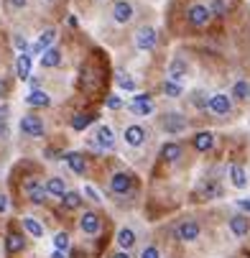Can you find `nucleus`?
Instances as JSON below:
<instances>
[{"label": "nucleus", "instance_id": "obj_1", "mask_svg": "<svg viewBox=\"0 0 250 258\" xmlns=\"http://www.w3.org/2000/svg\"><path fill=\"white\" fill-rule=\"evenodd\" d=\"M21 130H23L26 136L39 138V136H43V123L36 115H23V118H21Z\"/></svg>", "mask_w": 250, "mask_h": 258}, {"label": "nucleus", "instance_id": "obj_2", "mask_svg": "<svg viewBox=\"0 0 250 258\" xmlns=\"http://www.w3.org/2000/svg\"><path fill=\"white\" fill-rule=\"evenodd\" d=\"M110 189H112L115 194H128L130 189H133V176L125 174V172L115 174V176L110 179Z\"/></svg>", "mask_w": 250, "mask_h": 258}, {"label": "nucleus", "instance_id": "obj_3", "mask_svg": "<svg viewBox=\"0 0 250 258\" xmlns=\"http://www.w3.org/2000/svg\"><path fill=\"white\" fill-rule=\"evenodd\" d=\"M209 8L207 5H191L189 8V23L191 26H197V28H202V26H207V21H209Z\"/></svg>", "mask_w": 250, "mask_h": 258}, {"label": "nucleus", "instance_id": "obj_4", "mask_svg": "<svg viewBox=\"0 0 250 258\" xmlns=\"http://www.w3.org/2000/svg\"><path fill=\"white\" fill-rule=\"evenodd\" d=\"M135 46H138L141 51H151L156 46V31L153 28H141L138 33H135Z\"/></svg>", "mask_w": 250, "mask_h": 258}, {"label": "nucleus", "instance_id": "obj_5", "mask_svg": "<svg viewBox=\"0 0 250 258\" xmlns=\"http://www.w3.org/2000/svg\"><path fill=\"white\" fill-rule=\"evenodd\" d=\"M176 235H179V240H184V243L197 240V238H199V225H197L194 220H184V222L176 228Z\"/></svg>", "mask_w": 250, "mask_h": 258}, {"label": "nucleus", "instance_id": "obj_6", "mask_svg": "<svg viewBox=\"0 0 250 258\" xmlns=\"http://www.w3.org/2000/svg\"><path fill=\"white\" fill-rule=\"evenodd\" d=\"M100 225H102L100 215H95V212H84L82 220H79V228H82V233H87V235H97Z\"/></svg>", "mask_w": 250, "mask_h": 258}, {"label": "nucleus", "instance_id": "obj_7", "mask_svg": "<svg viewBox=\"0 0 250 258\" xmlns=\"http://www.w3.org/2000/svg\"><path fill=\"white\" fill-rule=\"evenodd\" d=\"M130 110H133L135 115H148V113H153V100L148 95H135Z\"/></svg>", "mask_w": 250, "mask_h": 258}, {"label": "nucleus", "instance_id": "obj_8", "mask_svg": "<svg viewBox=\"0 0 250 258\" xmlns=\"http://www.w3.org/2000/svg\"><path fill=\"white\" fill-rule=\"evenodd\" d=\"M112 16H115L118 23H128V21L133 18V5L128 3V0H118L115 8H112Z\"/></svg>", "mask_w": 250, "mask_h": 258}, {"label": "nucleus", "instance_id": "obj_9", "mask_svg": "<svg viewBox=\"0 0 250 258\" xmlns=\"http://www.w3.org/2000/svg\"><path fill=\"white\" fill-rule=\"evenodd\" d=\"M230 97H227V95H212L209 97V110H212V113H217V115H227V113H230Z\"/></svg>", "mask_w": 250, "mask_h": 258}, {"label": "nucleus", "instance_id": "obj_10", "mask_svg": "<svg viewBox=\"0 0 250 258\" xmlns=\"http://www.w3.org/2000/svg\"><path fill=\"white\" fill-rule=\"evenodd\" d=\"M26 192H28V199L33 202V205H41V202L46 199V189H43L36 179H28L26 182Z\"/></svg>", "mask_w": 250, "mask_h": 258}, {"label": "nucleus", "instance_id": "obj_11", "mask_svg": "<svg viewBox=\"0 0 250 258\" xmlns=\"http://www.w3.org/2000/svg\"><path fill=\"white\" fill-rule=\"evenodd\" d=\"M184 128H187V120L181 118V115L171 113V115L164 118V130H166V133H181Z\"/></svg>", "mask_w": 250, "mask_h": 258}, {"label": "nucleus", "instance_id": "obj_12", "mask_svg": "<svg viewBox=\"0 0 250 258\" xmlns=\"http://www.w3.org/2000/svg\"><path fill=\"white\" fill-rule=\"evenodd\" d=\"M230 230L243 238V235H248V230H250V220H248L245 215H235V217L230 220Z\"/></svg>", "mask_w": 250, "mask_h": 258}, {"label": "nucleus", "instance_id": "obj_13", "mask_svg": "<svg viewBox=\"0 0 250 258\" xmlns=\"http://www.w3.org/2000/svg\"><path fill=\"white\" fill-rule=\"evenodd\" d=\"M146 138V133L141 126H130V128H125V143H130V146H141Z\"/></svg>", "mask_w": 250, "mask_h": 258}, {"label": "nucleus", "instance_id": "obj_14", "mask_svg": "<svg viewBox=\"0 0 250 258\" xmlns=\"http://www.w3.org/2000/svg\"><path fill=\"white\" fill-rule=\"evenodd\" d=\"M64 159H66V164L72 166V172H74V174H84L87 164H84V156H82V153H74V151H72V153H66Z\"/></svg>", "mask_w": 250, "mask_h": 258}, {"label": "nucleus", "instance_id": "obj_15", "mask_svg": "<svg viewBox=\"0 0 250 258\" xmlns=\"http://www.w3.org/2000/svg\"><path fill=\"white\" fill-rule=\"evenodd\" d=\"M168 77L174 80V85H176V82H181V80L187 77V64L181 62V59H174V62H171V66H168Z\"/></svg>", "mask_w": 250, "mask_h": 258}, {"label": "nucleus", "instance_id": "obj_16", "mask_svg": "<svg viewBox=\"0 0 250 258\" xmlns=\"http://www.w3.org/2000/svg\"><path fill=\"white\" fill-rule=\"evenodd\" d=\"M23 245H26V240H23V235H18V233H10L5 238L8 253H21V251H23Z\"/></svg>", "mask_w": 250, "mask_h": 258}, {"label": "nucleus", "instance_id": "obj_17", "mask_svg": "<svg viewBox=\"0 0 250 258\" xmlns=\"http://www.w3.org/2000/svg\"><path fill=\"white\" fill-rule=\"evenodd\" d=\"M26 103H28V105H33V108H46V105L51 103V100H49V95L43 92V89H33V92L26 97Z\"/></svg>", "mask_w": 250, "mask_h": 258}, {"label": "nucleus", "instance_id": "obj_18", "mask_svg": "<svg viewBox=\"0 0 250 258\" xmlns=\"http://www.w3.org/2000/svg\"><path fill=\"white\" fill-rule=\"evenodd\" d=\"M97 143L102 146V149H112V146H115V136H112V130L107 128V126H102L100 130H97Z\"/></svg>", "mask_w": 250, "mask_h": 258}, {"label": "nucleus", "instance_id": "obj_19", "mask_svg": "<svg viewBox=\"0 0 250 258\" xmlns=\"http://www.w3.org/2000/svg\"><path fill=\"white\" fill-rule=\"evenodd\" d=\"M95 120H97L95 113H79V115L72 118V128H74V130H84L89 123H95Z\"/></svg>", "mask_w": 250, "mask_h": 258}, {"label": "nucleus", "instance_id": "obj_20", "mask_svg": "<svg viewBox=\"0 0 250 258\" xmlns=\"http://www.w3.org/2000/svg\"><path fill=\"white\" fill-rule=\"evenodd\" d=\"M212 143H214V136H212L209 130L207 133H197V136H194V149L197 151H209Z\"/></svg>", "mask_w": 250, "mask_h": 258}, {"label": "nucleus", "instance_id": "obj_21", "mask_svg": "<svg viewBox=\"0 0 250 258\" xmlns=\"http://www.w3.org/2000/svg\"><path fill=\"white\" fill-rule=\"evenodd\" d=\"M54 39H56V31H54V28H46V31L41 33L39 43H36V46H33V54H39V51H43V49H49Z\"/></svg>", "mask_w": 250, "mask_h": 258}, {"label": "nucleus", "instance_id": "obj_22", "mask_svg": "<svg viewBox=\"0 0 250 258\" xmlns=\"http://www.w3.org/2000/svg\"><path fill=\"white\" fill-rule=\"evenodd\" d=\"M64 179H59V176H51L49 182H46V194H54V197H64Z\"/></svg>", "mask_w": 250, "mask_h": 258}, {"label": "nucleus", "instance_id": "obj_23", "mask_svg": "<svg viewBox=\"0 0 250 258\" xmlns=\"http://www.w3.org/2000/svg\"><path fill=\"white\" fill-rule=\"evenodd\" d=\"M161 156H164L166 161H179L181 159V146L179 143H164Z\"/></svg>", "mask_w": 250, "mask_h": 258}, {"label": "nucleus", "instance_id": "obj_24", "mask_svg": "<svg viewBox=\"0 0 250 258\" xmlns=\"http://www.w3.org/2000/svg\"><path fill=\"white\" fill-rule=\"evenodd\" d=\"M16 69H18L21 80H28V77H31V57H28V54H21V57H18Z\"/></svg>", "mask_w": 250, "mask_h": 258}, {"label": "nucleus", "instance_id": "obj_25", "mask_svg": "<svg viewBox=\"0 0 250 258\" xmlns=\"http://www.w3.org/2000/svg\"><path fill=\"white\" fill-rule=\"evenodd\" d=\"M118 243H120V248H133V243H135V233L130 230V228H123L120 233H118Z\"/></svg>", "mask_w": 250, "mask_h": 258}, {"label": "nucleus", "instance_id": "obj_26", "mask_svg": "<svg viewBox=\"0 0 250 258\" xmlns=\"http://www.w3.org/2000/svg\"><path fill=\"white\" fill-rule=\"evenodd\" d=\"M59 62H62L59 49H46V51H43V57H41V64L43 66H56Z\"/></svg>", "mask_w": 250, "mask_h": 258}, {"label": "nucleus", "instance_id": "obj_27", "mask_svg": "<svg viewBox=\"0 0 250 258\" xmlns=\"http://www.w3.org/2000/svg\"><path fill=\"white\" fill-rule=\"evenodd\" d=\"M23 228L33 235V238H41V235H43V225L39 220H33V217H23Z\"/></svg>", "mask_w": 250, "mask_h": 258}, {"label": "nucleus", "instance_id": "obj_28", "mask_svg": "<svg viewBox=\"0 0 250 258\" xmlns=\"http://www.w3.org/2000/svg\"><path fill=\"white\" fill-rule=\"evenodd\" d=\"M230 176H232V184L237 187V189H243L245 184H248V179H245V172H243V166H232V169H230Z\"/></svg>", "mask_w": 250, "mask_h": 258}, {"label": "nucleus", "instance_id": "obj_29", "mask_svg": "<svg viewBox=\"0 0 250 258\" xmlns=\"http://www.w3.org/2000/svg\"><path fill=\"white\" fill-rule=\"evenodd\" d=\"M62 202H64V207H66V210H77L79 205H82V197H79L77 192H64Z\"/></svg>", "mask_w": 250, "mask_h": 258}, {"label": "nucleus", "instance_id": "obj_30", "mask_svg": "<svg viewBox=\"0 0 250 258\" xmlns=\"http://www.w3.org/2000/svg\"><path fill=\"white\" fill-rule=\"evenodd\" d=\"M232 95H235V97H240V100H248V97H250V82L240 80V82L232 87Z\"/></svg>", "mask_w": 250, "mask_h": 258}, {"label": "nucleus", "instance_id": "obj_31", "mask_svg": "<svg viewBox=\"0 0 250 258\" xmlns=\"http://www.w3.org/2000/svg\"><path fill=\"white\" fill-rule=\"evenodd\" d=\"M54 245H56V251H66V248H69V235H66V233H56L54 235Z\"/></svg>", "mask_w": 250, "mask_h": 258}, {"label": "nucleus", "instance_id": "obj_32", "mask_svg": "<svg viewBox=\"0 0 250 258\" xmlns=\"http://www.w3.org/2000/svg\"><path fill=\"white\" fill-rule=\"evenodd\" d=\"M209 13H214V16H225V13H227V5H225V0H212V8H209Z\"/></svg>", "mask_w": 250, "mask_h": 258}, {"label": "nucleus", "instance_id": "obj_33", "mask_svg": "<svg viewBox=\"0 0 250 258\" xmlns=\"http://www.w3.org/2000/svg\"><path fill=\"white\" fill-rule=\"evenodd\" d=\"M164 92L171 95V97H179V95H181V87L174 85V82H164Z\"/></svg>", "mask_w": 250, "mask_h": 258}, {"label": "nucleus", "instance_id": "obj_34", "mask_svg": "<svg viewBox=\"0 0 250 258\" xmlns=\"http://www.w3.org/2000/svg\"><path fill=\"white\" fill-rule=\"evenodd\" d=\"M118 85H120V87H125V89H135V82L130 80L128 74H118Z\"/></svg>", "mask_w": 250, "mask_h": 258}, {"label": "nucleus", "instance_id": "obj_35", "mask_svg": "<svg viewBox=\"0 0 250 258\" xmlns=\"http://www.w3.org/2000/svg\"><path fill=\"white\" fill-rule=\"evenodd\" d=\"M107 108H110V110H120V108H123V100H120L118 95H110V97H107Z\"/></svg>", "mask_w": 250, "mask_h": 258}, {"label": "nucleus", "instance_id": "obj_36", "mask_svg": "<svg viewBox=\"0 0 250 258\" xmlns=\"http://www.w3.org/2000/svg\"><path fill=\"white\" fill-rule=\"evenodd\" d=\"M141 258H161V256H158V248H156V245H148V248H143Z\"/></svg>", "mask_w": 250, "mask_h": 258}, {"label": "nucleus", "instance_id": "obj_37", "mask_svg": "<svg viewBox=\"0 0 250 258\" xmlns=\"http://www.w3.org/2000/svg\"><path fill=\"white\" fill-rule=\"evenodd\" d=\"M84 194H87L89 199H92V202H102V199H100V194L95 192V189H92V187H84Z\"/></svg>", "mask_w": 250, "mask_h": 258}, {"label": "nucleus", "instance_id": "obj_38", "mask_svg": "<svg viewBox=\"0 0 250 258\" xmlns=\"http://www.w3.org/2000/svg\"><path fill=\"white\" fill-rule=\"evenodd\" d=\"M16 46H18L21 51H26V46H28V43H26V39H21V36H16Z\"/></svg>", "mask_w": 250, "mask_h": 258}, {"label": "nucleus", "instance_id": "obj_39", "mask_svg": "<svg viewBox=\"0 0 250 258\" xmlns=\"http://www.w3.org/2000/svg\"><path fill=\"white\" fill-rule=\"evenodd\" d=\"M237 205H240V210H245L248 215H250V199H240V202H237Z\"/></svg>", "mask_w": 250, "mask_h": 258}, {"label": "nucleus", "instance_id": "obj_40", "mask_svg": "<svg viewBox=\"0 0 250 258\" xmlns=\"http://www.w3.org/2000/svg\"><path fill=\"white\" fill-rule=\"evenodd\" d=\"M5 207H8V197L0 194V212H5Z\"/></svg>", "mask_w": 250, "mask_h": 258}, {"label": "nucleus", "instance_id": "obj_41", "mask_svg": "<svg viewBox=\"0 0 250 258\" xmlns=\"http://www.w3.org/2000/svg\"><path fill=\"white\" fill-rule=\"evenodd\" d=\"M28 3V0H10V5H13V8H23Z\"/></svg>", "mask_w": 250, "mask_h": 258}, {"label": "nucleus", "instance_id": "obj_42", "mask_svg": "<svg viewBox=\"0 0 250 258\" xmlns=\"http://www.w3.org/2000/svg\"><path fill=\"white\" fill-rule=\"evenodd\" d=\"M5 89H8V87H5V82H3V80H0V97H3V95H5Z\"/></svg>", "mask_w": 250, "mask_h": 258}, {"label": "nucleus", "instance_id": "obj_43", "mask_svg": "<svg viewBox=\"0 0 250 258\" xmlns=\"http://www.w3.org/2000/svg\"><path fill=\"white\" fill-rule=\"evenodd\" d=\"M0 136H8V128H5V123L0 126Z\"/></svg>", "mask_w": 250, "mask_h": 258}, {"label": "nucleus", "instance_id": "obj_44", "mask_svg": "<svg viewBox=\"0 0 250 258\" xmlns=\"http://www.w3.org/2000/svg\"><path fill=\"white\" fill-rule=\"evenodd\" d=\"M51 258H64V253H62V251H56V253H54Z\"/></svg>", "mask_w": 250, "mask_h": 258}, {"label": "nucleus", "instance_id": "obj_45", "mask_svg": "<svg viewBox=\"0 0 250 258\" xmlns=\"http://www.w3.org/2000/svg\"><path fill=\"white\" fill-rule=\"evenodd\" d=\"M112 258H130L128 253H118V256H112Z\"/></svg>", "mask_w": 250, "mask_h": 258}, {"label": "nucleus", "instance_id": "obj_46", "mask_svg": "<svg viewBox=\"0 0 250 258\" xmlns=\"http://www.w3.org/2000/svg\"><path fill=\"white\" fill-rule=\"evenodd\" d=\"M5 113H8V110H5V108H0V118H3Z\"/></svg>", "mask_w": 250, "mask_h": 258}, {"label": "nucleus", "instance_id": "obj_47", "mask_svg": "<svg viewBox=\"0 0 250 258\" xmlns=\"http://www.w3.org/2000/svg\"><path fill=\"white\" fill-rule=\"evenodd\" d=\"M49 3H51V0H49Z\"/></svg>", "mask_w": 250, "mask_h": 258}]
</instances>
